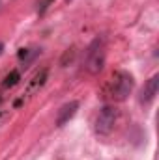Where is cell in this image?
Wrapping results in <instances>:
<instances>
[{
	"instance_id": "8",
	"label": "cell",
	"mask_w": 159,
	"mask_h": 160,
	"mask_svg": "<svg viewBox=\"0 0 159 160\" xmlns=\"http://www.w3.org/2000/svg\"><path fill=\"white\" fill-rule=\"evenodd\" d=\"M19 78H21V75H19V71H11L6 78H4V82H2V86L4 88H13L17 82H19Z\"/></svg>"
},
{
	"instance_id": "1",
	"label": "cell",
	"mask_w": 159,
	"mask_h": 160,
	"mask_svg": "<svg viewBox=\"0 0 159 160\" xmlns=\"http://www.w3.org/2000/svg\"><path fill=\"white\" fill-rule=\"evenodd\" d=\"M105 58H107V41L103 36H97L86 48L84 54V69L90 75H97L105 67Z\"/></svg>"
},
{
	"instance_id": "7",
	"label": "cell",
	"mask_w": 159,
	"mask_h": 160,
	"mask_svg": "<svg viewBox=\"0 0 159 160\" xmlns=\"http://www.w3.org/2000/svg\"><path fill=\"white\" fill-rule=\"evenodd\" d=\"M45 78H47V69H43L41 73H38V75L34 77V80H32L30 86H28V91H36L38 88H41V86L45 84Z\"/></svg>"
},
{
	"instance_id": "2",
	"label": "cell",
	"mask_w": 159,
	"mask_h": 160,
	"mask_svg": "<svg viewBox=\"0 0 159 160\" xmlns=\"http://www.w3.org/2000/svg\"><path fill=\"white\" fill-rule=\"evenodd\" d=\"M135 88V80L127 71H116L107 86V97L114 102H122L129 97Z\"/></svg>"
},
{
	"instance_id": "5",
	"label": "cell",
	"mask_w": 159,
	"mask_h": 160,
	"mask_svg": "<svg viewBox=\"0 0 159 160\" xmlns=\"http://www.w3.org/2000/svg\"><path fill=\"white\" fill-rule=\"evenodd\" d=\"M77 110H79V102H77V101L66 102V104L58 110V114H56V127H64L68 121L77 114Z\"/></svg>"
},
{
	"instance_id": "3",
	"label": "cell",
	"mask_w": 159,
	"mask_h": 160,
	"mask_svg": "<svg viewBox=\"0 0 159 160\" xmlns=\"http://www.w3.org/2000/svg\"><path fill=\"white\" fill-rule=\"evenodd\" d=\"M116 119H118V110L114 106H103L97 116H96V121H94V130L97 136H109L116 125Z\"/></svg>"
},
{
	"instance_id": "4",
	"label": "cell",
	"mask_w": 159,
	"mask_h": 160,
	"mask_svg": "<svg viewBox=\"0 0 159 160\" xmlns=\"http://www.w3.org/2000/svg\"><path fill=\"white\" fill-rule=\"evenodd\" d=\"M157 89H159V75H154L152 78L144 84V88L140 89V97H139L140 104H150L156 99Z\"/></svg>"
},
{
	"instance_id": "6",
	"label": "cell",
	"mask_w": 159,
	"mask_h": 160,
	"mask_svg": "<svg viewBox=\"0 0 159 160\" xmlns=\"http://www.w3.org/2000/svg\"><path fill=\"white\" fill-rule=\"evenodd\" d=\"M40 54H41V48H32V50L30 48H21L19 50V60L23 62V67H28Z\"/></svg>"
},
{
	"instance_id": "9",
	"label": "cell",
	"mask_w": 159,
	"mask_h": 160,
	"mask_svg": "<svg viewBox=\"0 0 159 160\" xmlns=\"http://www.w3.org/2000/svg\"><path fill=\"white\" fill-rule=\"evenodd\" d=\"M2 50H4V45H2V43H0V54H2Z\"/></svg>"
}]
</instances>
